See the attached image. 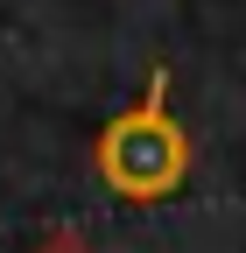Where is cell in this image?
<instances>
[{"label":"cell","mask_w":246,"mask_h":253,"mask_svg":"<svg viewBox=\"0 0 246 253\" xmlns=\"http://www.w3.org/2000/svg\"><path fill=\"white\" fill-rule=\"evenodd\" d=\"M91 169L120 204H162L190 183V134L169 113V71H148L141 106L99 126L91 141Z\"/></svg>","instance_id":"6da1fadb"},{"label":"cell","mask_w":246,"mask_h":253,"mask_svg":"<svg viewBox=\"0 0 246 253\" xmlns=\"http://www.w3.org/2000/svg\"><path fill=\"white\" fill-rule=\"evenodd\" d=\"M42 253H91V246H84V239H78V232H56V239H49V246H42Z\"/></svg>","instance_id":"7a4b0ae2"}]
</instances>
